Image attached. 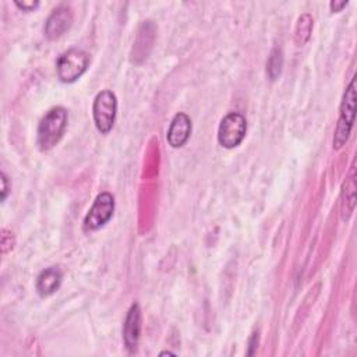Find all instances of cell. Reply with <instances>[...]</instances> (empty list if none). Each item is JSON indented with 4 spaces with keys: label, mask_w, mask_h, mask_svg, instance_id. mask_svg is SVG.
<instances>
[{
    "label": "cell",
    "mask_w": 357,
    "mask_h": 357,
    "mask_svg": "<svg viewBox=\"0 0 357 357\" xmlns=\"http://www.w3.org/2000/svg\"><path fill=\"white\" fill-rule=\"evenodd\" d=\"M68 114L67 110L61 106L50 109L40 120L38 127V146L40 151H49L64 135V131L67 128Z\"/></svg>",
    "instance_id": "obj_1"
},
{
    "label": "cell",
    "mask_w": 357,
    "mask_h": 357,
    "mask_svg": "<svg viewBox=\"0 0 357 357\" xmlns=\"http://www.w3.org/2000/svg\"><path fill=\"white\" fill-rule=\"evenodd\" d=\"M356 116V79L353 78L343 95V100L340 105V116L336 124L335 137H333V148L340 149L349 138Z\"/></svg>",
    "instance_id": "obj_2"
},
{
    "label": "cell",
    "mask_w": 357,
    "mask_h": 357,
    "mask_svg": "<svg viewBox=\"0 0 357 357\" xmlns=\"http://www.w3.org/2000/svg\"><path fill=\"white\" fill-rule=\"evenodd\" d=\"M89 56L81 49H70L64 52L56 63L57 77L63 82H74L77 81L88 68Z\"/></svg>",
    "instance_id": "obj_3"
},
{
    "label": "cell",
    "mask_w": 357,
    "mask_h": 357,
    "mask_svg": "<svg viewBox=\"0 0 357 357\" xmlns=\"http://www.w3.org/2000/svg\"><path fill=\"white\" fill-rule=\"evenodd\" d=\"M116 112H117V99L112 91L105 89L95 96L92 114H93L95 126L100 134H107L113 128V124L116 120Z\"/></svg>",
    "instance_id": "obj_4"
},
{
    "label": "cell",
    "mask_w": 357,
    "mask_h": 357,
    "mask_svg": "<svg viewBox=\"0 0 357 357\" xmlns=\"http://www.w3.org/2000/svg\"><path fill=\"white\" fill-rule=\"evenodd\" d=\"M247 121L245 117L240 113H229L226 114L218 128V141L223 148L231 149L241 144L245 137Z\"/></svg>",
    "instance_id": "obj_5"
},
{
    "label": "cell",
    "mask_w": 357,
    "mask_h": 357,
    "mask_svg": "<svg viewBox=\"0 0 357 357\" xmlns=\"http://www.w3.org/2000/svg\"><path fill=\"white\" fill-rule=\"evenodd\" d=\"M114 198L109 192H100L84 219V230L93 231L105 226L113 216Z\"/></svg>",
    "instance_id": "obj_6"
},
{
    "label": "cell",
    "mask_w": 357,
    "mask_h": 357,
    "mask_svg": "<svg viewBox=\"0 0 357 357\" xmlns=\"http://www.w3.org/2000/svg\"><path fill=\"white\" fill-rule=\"evenodd\" d=\"M139 336H141V310H139V305L135 303L130 307L124 321V326H123L124 344L130 353H134L137 350Z\"/></svg>",
    "instance_id": "obj_7"
},
{
    "label": "cell",
    "mask_w": 357,
    "mask_h": 357,
    "mask_svg": "<svg viewBox=\"0 0 357 357\" xmlns=\"http://www.w3.org/2000/svg\"><path fill=\"white\" fill-rule=\"evenodd\" d=\"M73 15L70 8L60 6L53 10L45 24V35L47 39H59L63 36L71 26Z\"/></svg>",
    "instance_id": "obj_8"
},
{
    "label": "cell",
    "mask_w": 357,
    "mask_h": 357,
    "mask_svg": "<svg viewBox=\"0 0 357 357\" xmlns=\"http://www.w3.org/2000/svg\"><path fill=\"white\" fill-rule=\"evenodd\" d=\"M191 134V119L185 113H177L167 130V142L172 148L183 146Z\"/></svg>",
    "instance_id": "obj_9"
},
{
    "label": "cell",
    "mask_w": 357,
    "mask_h": 357,
    "mask_svg": "<svg viewBox=\"0 0 357 357\" xmlns=\"http://www.w3.org/2000/svg\"><path fill=\"white\" fill-rule=\"evenodd\" d=\"M63 272L57 266H50L42 271L36 279V290L39 296L47 297L53 294L61 284Z\"/></svg>",
    "instance_id": "obj_10"
},
{
    "label": "cell",
    "mask_w": 357,
    "mask_h": 357,
    "mask_svg": "<svg viewBox=\"0 0 357 357\" xmlns=\"http://www.w3.org/2000/svg\"><path fill=\"white\" fill-rule=\"evenodd\" d=\"M356 205V167L354 162L351 165V169L349 172V176L343 184L342 190V218L343 220H347L350 215L354 211Z\"/></svg>",
    "instance_id": "obj_11"
},
{
    "label": "cell",
    "mask_w": 357,
    "mask_h": 357,
    "mask_svg": "<svg viewBox=\"0 0 357 357\" xmlns=\"http://www.w3.org/2000/svg\"><path fill=\"white\" fill-rule=\"evenodd\" d=\"M312 31V18L310 14H303L296 25V42L297 45H304L311 35Z\"/></svg>",
    "instance_id": "obj_12"
},
{
    "label": "cell",
    "mask_w": 357,
    "mask_h": 357,
    "mask_svg": "<svg viewBox=\"0 0 357 357\" xmlns=\"http://www.w3.org/2000/svg\"><path fill=\"white\" fill-rule=\"evenodd\" d=\"M282 64H283L282 52L279 49L272 50V53L269 56V60L266 63V71H268V75L271 77V79H276L280 75Z\"/></svg>",
    "instance_id": "obj_13"
},
{
    "label": "cell",
    "mask_w": 357,
    "mask_h": 357,
    "mask_svg": "<svg viewBox=\"0 0 357 357\" xmlns=\"http://www.w3.org/2000/svg\"><path fill=\"white\" fill-rule=\"evenodd\" d=\"M15 6L20 7L24 11H32V10H35L39 6V3L38 1H18L17 0Z\"/></svg>",
    "instance_id": "obj_14"
},
{
    "label": "cell",
    "mask_w": 357,
    "mask_h": 357,
    "mask_svg": "<svg viewBox=\"0 0 357 357\" xmlns=\"http://www.w3.org/2000/svg\"><path fill=\"white\" fill-rule=\"evenodd\" d=\"M8 190H10V185H8V178L7 176L1 172V201H4L7 198V194H8Z\"/></svg>",
    "instance_id": "obj_15"
},
{
    "label": "cell",
    "mask_w": 357,
    "mask_h": 357,
    "mask_svg": "<svg viewBox=\"0 0 357 357\" xmlns=\"http://www.w3.org/2000/svg\"><path fill=\"white\" fill-rule=\"evenodd\" d=\"M347 0H342V1H331V4H329V7H331V10H332V13H339L343 7H346L347 6Z\"/></svg>",
    "instance_id": "obj_16"
},
{
    "label": "cell",
    "mask_w": 357,
    "mask_h": 357,
    "mask_svg": "<svg viewBox=\"0 0 357 357\" xmlns=\"http://www.w3.org/2000/svg\"><path fill=\"white\" fill-rule=\"evenodd\" d=\"M257 344H258V333H252L250 340H248V346H250V350H248V354H254V350L257 349Z\"/></svg>",
    "instance_id": "obj_17"
}]
</instances>
